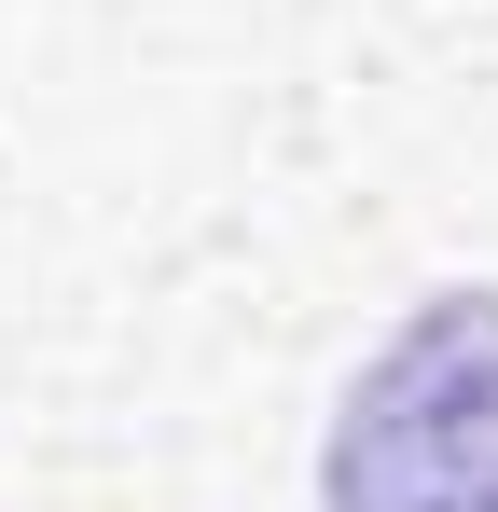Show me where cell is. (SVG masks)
Masks as SVG:
<instances>
[{
	"mask_svg": "<svg viewBox=\"0 0 498 512\" xmlns=\"http://www.w3.org/2000/svg\"><path fill=\"white\" fill-rule=\"evenodd\" d=\"M485 512H498V471H485Z\"/></svg>",
	"mask_w": 498,
	"mask_h": 512,
	"instance_id": "7a4b0ae2",
	"label": "cell"
},
{
	"mask_svg": "<svg viewBox=\"0 0 498 512\" xmlns=\"http://www.w3.org/2000/svg\"><path fill=\"white\" fill-rule=\"evenodd\" d=\"M485 471H498V291H429L332 402L319 512H485Z\"/></svg>",
	"mask_w": 498,
	"mask_h": 512,
	"instance_id": "6da1fadb",
	"label": "cell"
}]
</instances>
